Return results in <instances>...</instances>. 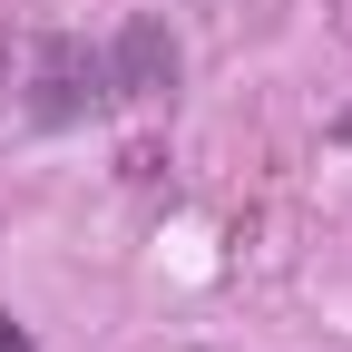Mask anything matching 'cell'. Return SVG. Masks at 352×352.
<instances>
[{
	"label": "cell",
	"mask_w": 352,
	"mask_h": 352,
	"mask_svg": "<svg viewBox=\"0 0 352 352\" xmlns=\"http://www.w3.org/2000/svg\"><path fill=\"white\" fill-rule=\"evenodd\" d=\"M39 78H50V88H39V108H50V118H78V108L108 98V88H98V59H78V50H50Z\"/></svg>",
	"instance_id": "6da1fadb"
},
{
	"label": "cell",
	"mask_w": 352,
	"mask_h": 352,
	"mask_svg": "<svg viewBox=\"0 0 352 352\" xmlns=\"http://www.w3.org/2000/svg\"><path fill=\"white\" fill-rule=\"evenodd\" d=\"M166 69H176L166 30H157V20H138V30H127V50H118V88H166Z\"/></svg>",
	"instance_id": "7a4b0ae2"
}]
</instances>
